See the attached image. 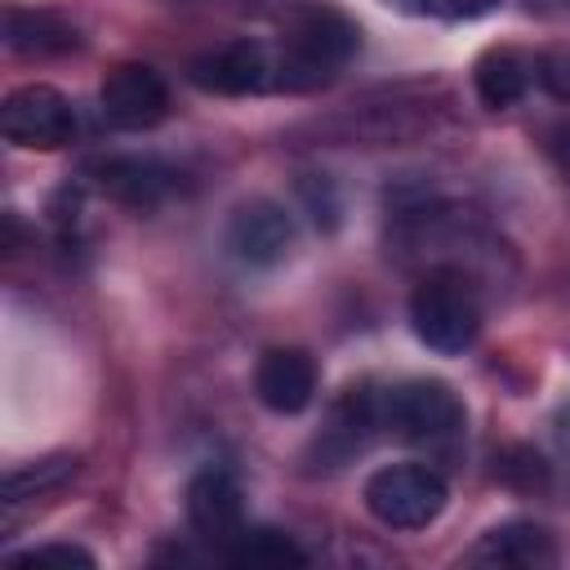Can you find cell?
Instances as JSON below:
<instances>
[{"mask_svg":"<svg viewBox=\"0 0 570 570\" xmlns=\"http://www.w3.org/2000/svg\"><path fill=\"white\" fill-rule=\"evenodd\" d=\"M361 31L334 4H307L289 18L285 40L276 49V89L303 94L334 80V71L356 53Z\"/></svg>","mask_w":570,"mask_h":570,"instance_id":"obj_1","label":"cell"},{"mask_svg":"<svg viewBox=\"0 0 570 570\" xmlns=\"http://www.w3.org/2000/svg\"><path fill=\"white\" fill-rule=\"evenodd\" d=\"M410 325L423 347L441 356H459L463 347H472L481 330V307L472 285L459 272H428L410 294Z\"/></svg>","mask_w":570,"mask_h":570,"instance_id":"obj_2","label":"cell"},{"mask_svg":"<svg viewBox=\"0 0 570 570\" xmlns=\"http://www.w3.org/2000/svg\"><path fill=\"white\" fill-rule=\"evenodd\" d=\"M383 428L410 445H454L463 436V401L441 379H405L383 392Z\"/></svg>","mask_w":570,"mask_h":570,"instance_id":"obj_3","label":"cell"},{"mask_svg":"<svg viewBox=\"0 0 570 570\" xmlns=\"http://www.w3.org/2000/svg\"><path fill=\"white\" fill-rule=\"evenodd\" d=\"M365 508L392 530H423L445 508V476L428 463H392L365 481Z\"/></svg>","mask_w":570,"mask_h":570,"instance_id":"obj_4","label":"cell"},{"mask_svg":"<svg viewBox=\"0 0 570 570\" xmlns=\"http://www.w3.org/2000/svg\"><path fill=\"white\" fill-rule=\"evenodd\" d=\"M0 129L13 147L58 151L76 134V107L53 85H22L0 107Z\"/></svg>","mask_w":570,"mask_h":570,"instance_id":"obj_5","label":"cell"},{"mask_svg":"<svg viewBox=\"0 0 570 570\" xmlns=\"http://www.w3.org/2000/svg\"><path fill=\"white\" fill-rule=\"evenodd\" d=\"M187 76L196 89L223 94V98L263 94V89H276V53L258 40H227L218 49L196 53Z\"/></svg>","mask_w":570,"mask_h":570,"instance_id":"obj_6","label":"cell"},{"mask_svg":"<svg viewBox=\"0 0 570 570\" xmlns=\"http://www.w3.org/2000/svg\"><path fill=\"white\" fill-rule=\"evenodd\" d=\"M98 102H102V116L116 125V129H151L165 120L169 111V89L160 80V71H151L147 62H125L116 71H107L102 89H98Z\"/></svg>","mask_w":570,"mask_h":570,"instance_id":"obj_7","label":"cell"},{"mask_svg":"<svg viewBox=\"0 0 570 570\" xmlns=\"http://www.w3.org/2000/svg\"><path fill=\"white\" fill-rule=\"evenodd\" d=\"M294 245V223L276 200H249L227 223V249L245 267H276Z\"/></svg>","mask_w":570,"mask_h":570,"instance_id":"obj_8","label":"cell"},{"mask_svg":"<svg viewBox=\"0 0 570 570\" xmlns=\"http://www.w3.org/2000/svg\"><path fill=\"white\" fill-rule=\"evenodd\" d=\"M187 521L200 539L209 543H232L245 530V503H240V485L232 472L223 468H205L191 476L187 485Z\"/></svg>","mask_w":570,"mask_h":570,"instance_id":"obj_9","label":"cell"},{"mask_svg":"<svg viewBox=\"0 0 570 570\" xmlns=\"http://www.w3.org/2000/svg\"><path fill=\"white\" fill-rule=\"evenodd\" d=\"M254 392L272 414H298L312 405L316 392V365L307 352L298 347H272L263 352L258 370H254Z\"/></svg>","mask_w":570,"mask_h":570,"instance_id":"obj_10","label":"cell"},{"mask_svg":"<svg viewBox=\"0 0 570 570\" xmlns=\"http://www.w3.org/2000/svg\"><path fill=\"white\" fill-rule=\"evenodd\" d=\"M89 174L111 200L129 209H156L174 187V169L147 156H107V160H94Z\"/></svg>","mask_w":570,"mask_h":570,"instance_id":"obj_11","label":"cell"},{"mask_svg":"<svg viewBox=\"0 0 570 570\" xmlns=\"http://www.w3.org/2000/svg\"><path fill=\"white\" fill-rule=\"evenodd\" d=\"M383 428V392H365V387H352L334 410H330V428L316 436V450L325 459V468H343L356 450H365L370 432Z\"/></svg>","mask_w":570,"mask_h":570,"instance_id":"obj_12","label":"cell"},{"mask_svg":"<svg viewBox=\"0 0 570 570\" xmlns=\"http://www.w3.org/2000/svg\"><path fill=\"white\" fill-rule=\"evenodd\" d=\"M472 80H476L481 102L494 107V111H503V107H512V102H521L530 94V85L539 80V62L530 53L512 49V45H494V49H485L476 58Z\"/></svg>","mask_w":570,"mask_h":570,"instance_id":"obj_13","label":"cell"},{"mask_svg":"<svg viewBox=\"0 0 570 570\" xmlns=\"http://www.w3.org/2000/svg\"><path fill=\"white\" fill-rule=\"evenodd\" d=\"M468 557L481 561V566H552L557 548H552V534L543 525H534V521H503Z\"/></svg>","mask_w":570,"mask_h":570,"instance_id":"obj_14","label":"cell"},{"mask_svg":"<svg viewBox=\"0 0 570 570\" xmlns=\"http://www.w3.org/2000/svg\"><path fill=\"white\" fill-rule=\"evenodd\" d=\"M4 40L13 53L49 58V53H67L76 45V27L49 9H9L4 13Z\"/></svg>","mask_w":570,"mask_h":570,"instance_id":"obj_15","label":"cell"},{"mask_svg":"<svg viewBox=\"0 0 570 570\" xmlns=\"http://www.w3.org/2000/svg\"><path fill=\"white\" fill-rule=\"evenodd\" d=\"M80 472V459L76 454H45V459H31L22 468H13L4 476V508H18L27 499H45L53 490H62L71 476Z\"/></svg>","mask_w":570,"mask_h":570,"instance_id":"obj_16","label":"cell"},{"mask_svg":"<svg viewBox=\"0 0 570 570\" xmlns=\"http://www.w3.org/2000/svg\"><path fill=\"white\" fill-rule=\"evenodd\" d=\"M227 561H236V566H303L307 557L281 530H240L227 543Z\"/></svg>","mask_w":570,"mask_h":570,"instance_id":"obj_17","label":"cell"},{"mask_svg":"<svg viewBox=\"0 0 570 570\" xmlns=\"http://www.w3.org/2000/svg\"><path fill=\"white\" fill-rule=\"evenodd\" d=\"M9 566L13 570H49V566H58V570H94V552L89 548H80V543H40V548H27V552H18V557H9Z\"/></svg>","mask_w":570,"mask_h":570,"instance_id":"obj_18","label":"cell"},{"mask_svg":"<svg viewBox=\"0 0 570 570\" xmlns=\"http://www.w3.org/2000/svg\"><path fill=\"white\" fill-rule=\"evenodd\" d=\"M410 13H432V18H476L490 9V0H387Z\"/></svg>","mask_w":570,"mask_h":570,"instance_id":"obj_19","label":"cell"},{"mask_svg":"<svg viewBox=\"0 0 570 570\" xmlns=\"http://www.w3.org/2000/svg\"><path fill=\"white\" fill-rule=\"evenodd\" d=\"M552 156H557V165L570 174V125H561V129L552 134Z\"/></svg>","mask_w":570,"mask_h":570,"instance_id":"obj_20","label":"cell"},{"mask_svg":"<svg viewBox=\"0 0 570 570\" xmlns=\"http://www.w3.org/2000/svg\"><path fill=\"white\" fill-rule=\"evenodd\" d=\"M557 441L570 445V405H561V414H557Z\"/></svg>","mask_w":570,"mask_h":570,"instance_id":"obj_21","label":"cell"}]
</instances>
